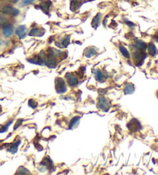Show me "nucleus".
I'll return each instance as SVG.
<instances>
[{
  "instance_id": "1",
  "label": "nucleus",
  "mask_w": 158,
  "mask_h": 175,
  "mask_svg": "<svg viewBox=\"0 0 158 175\" xmlns=\"http://www.w3.org/2000/svg\"><path fill=\"white\" fill-rule=\"evenodd\" d=\"M55 88L58 94H62L66 93L67 90L66 85V83L63 80V79L60 78V77H57L55 79Z\"/></svg>"
},
{
  "instance_id": "2",
  "label": "nucleus",
  "mask_w": 158,
  "mask_h": 175,
  "mask_svg": "<svg viewBox=\"0 0 158 175\" xmlns=\"http://www.w3.org/2000/svg\"><path fill=\"white\" fill-rule=\"evenodd\" d=\"M97 107L103 111H109V109L110 107V101L108 100L107 99L104 97V96H100L99 97L98 102H97Z\"/></svg>"
},
{
  "instance_id": "3",
  "label": "nucleus",
  "mask_w": 158,
  "mask_h": 175,
  "mask_svg": "<svg viewBox=\"0 0 158 175\" xmlns=\"http://www.w3.org/2000/svg\"><path fill=\"white\" fill-rule=\"evenodd\" d=\"M127 128L132 132H137V131L141 129V124H140L139 120L135 119V118H133L127 123Z\"/></svg>"
},
{
  "instance_id": "4",
  "label": "nucleus",
  "mask_w": 158,
  "mask_h": 175,
  "mask_svg": "<svg viewBox=\"0 0 158 175\" xmlns=\"http://www.w3.org/2000/svg\"><path fill=\"white\" fill-rule=\"evenodd\" d=\"M3 12L5 14L12 16H16L19 15V10L16 8H14L11 5H5L3 8Z\"/></svg>"
},
{
  "instance_id": "5",
  "label": "nucleus",
  "mask_w": 158,
  "mask_h": 175,
  "mask_svg": "<svg viewBox=\"0 0 158 175\" xmlns=\"http://www.w3.org/2000/svg\"><path fill=\"white\" fill-rule=\"evenodd\" d=\"M66 78L67 83L70 86H75L79 83V80L77 79V77L71 73H67L66 74Z\"/></svg>"
},
{
  "instance_id": "6",
  "label": "nucleus",
  "mask_w": 158,
  "mask_h": 175,
  "mask_svg": "<svg viewBox=\"0 0 158 175\" xmlns=\"http://www.w3.org/2000/svg\"><path fill=\"white\" fill-rule=\"evenodd\" d=\"M16 34L20 39H23L26 36V26L24 25H21L17 27L16 29Z\"/></svg>"
},
{
  "instance_id": "7",
  "label": "nucleus",
  "mask_w": 158,
  "mask_h": 175,
  "mask_svg": "<svg viewBox=\"0 0 158 175\" xmlns=\"http://www.w3.org/2000/svg\"><path fill=\"white\" fill-rule=\"evenodd\" d=\"M13 33V26L11 24H5L3 27V36L8 38L10 37Z\"/></svg>"
},
{
  "instance_id": "8",
  "label": "nucleus",
  "mask_w": 158,
  "mask_h": 175,
  "mask_svg": "<svg viewBox=\"0 0 158 175\" xmlns=\"http://www.w3.org/2000/svg\"><path fill=\"white\" fill-rule=\"evenodd\" d=\"M40 166L43 168V170H46V169L51 170V169L53 168V161H51V159L49 157H46V158L43 159V161L41 162Z\"/></svg>"
},
{
  "instance_id": "9",
  "label": "nucleus",
  "mask_w": 158,
  "mask_h": 175,
  "mask_svg": "<svg viewBox=\"0 0 158 175\" xmlns=\"http://www.w3.org/2000/svg\"><path fill=\"white\" fill-rule=\"evenodd\" d=\"M45 33V31L43 29H39V28H33L29 32V35L30 36H37V37H40L43 36Z\"/></svg>"
},
{
  "instance_id": "10",
  "label": "nucleus",
  "mask_w": 158,
  "mask_h": 175,
  "mask_svg": "<svg viewBox=\"0 0 158 175\" xmlns=\"http://www.w3.org/2000/svg\"><path fill=\"white\" fill-rule=\"evenodd\" d=\"M58 64L57 60L55 57H50L47 56L46 60V65L50 68H55Z\"/></svg>"
},
{
  "instance_id": "11",
  "label": "nucleus",
  "mask_w": 158,
  "mask_h": 175,
  "mask_svg": "<svg viewBox=\"0 0 158 175\" xmlns=\"http://www.w3.org/2000/svg\"><path fill=\"white\" fill-rule=\"evenodd\" d=\"M62 52L59 50H56V49L54 48H50L47 50V56H50V57H58L62 55Z\"/></svg>"
},
{
  "instance_id": "12",
  "label": "nucleus",
  "mask_w": 158,
  "mask_h": 175,
  "mask_svg": "<svg viewBox=\"0 0 158 175\" xmlns=\"http://www.w3.org/2000/svg\"><path fill=\"white\" fill-rule=\"evenodd\" d=\"M96 54V49L95 47H88L84 51V56L87 58H91Z\"/></svg>"
},
{
  "instance_id": "13",
  "label": "nucleus",
  "mask_w": 158,
  "mask_h": 175,
  "mask_svg": "<svg viewBox=\"0 0 158 175\" xmlns=\"http://www.w3.org/2000/svg\"><path fill=\"white\" fill-rule=\"evenodd\" d=\"M51 4L52 3H51L50 1H45V2L41 3L39 6H40V9L43 10V12L46 13V14H48V11L50 9V8Z\"/></svg>"
},
{
  "instance_id": "14",
  "label": "nucleus",
  "mask_w": 158,
  "mask_h": 175,
  "mask_svg": "<svg viewBox=\"0 0 158 175\" xmlns=\"http://www.w3.org/2000/svg\"><path fill=\"white\" fill-rule=\"evenodd\" d=\"M100 19H101V14L100 13H97V14L95 16L93 20H92L91 22V26L94 27V29H96L98 27L100 22Z\"/></svg>"
},
{
  "instance_id": "15",
  "label": "nucleus",
  "mask_w": 158,
  "mask_h": 175,
  "mask_svg": "<svg viewBox=\"0 0 158 175\" xmlns=\"http://www.w3.org/2000/svg\"><path fill=\"white\" fill-rule=\"evenodd\" d=\"M94 75H95V78L97 81L100 82H103L104 80V76H103V73H102L100 70L99 69H96V70H94Z\"/></svg>"
},
{
  "instance_id": "16",
  "label": "nucleus",
  "mask_w": 158,
  "mask_h": 175,
  "mask_svg": "<svg viewBox=\"0 0 158 175\" xmlns=\"http://www.w3.org/2000/svg\"><path fill=\"white\" fill-rule=\"evenodd\" d=\"M79 117H74L72 120H70V125H69V128L70 129H74L75 127H77L78 126L79 123Z\"/></svg>"
},
{
  "instance_id": "17",
  "label": "nucleus",
  "mask_w": 158,
  "mask_h": 175,
  "mask_svg": "<svg viewBox=\"0 0 158 175\" xmlns=\"http://www.w3.org/2000/svg\"><path fill=\"white\" fill-rule=\"evenodd\" d=\"M135 90V87H134V84L132 83H127L126 84V86L124 87V91L125 94H133Z\"/></svg>"
},
{
  "instance_id": "18",
  "label": "nucleus",
  "mask_w": 158,
  "mask_h": 175,
  "mask_svg": "<svg viewBox=\"0 0 158 175\" xmlns=\"http://www.w3.org/2000/svg\"><path fill=\"white\" fill-rule=\"evenodd\" d=\"M21 141L20 140H18V142H16L14 144H12L11 146L9 147V148L8 149V151L12 153V154H16L18 151V147H19V145L20 144Z\"/></svg>"
},
{
  "instance_id": "19",
  "label": "nucleus",
  "mask_w": 158,
  "mask_h": 175,
  "mask_svg": "<svg viewBox=\"0 0 158 175\" xmlns=\"http://www.w3.org/2000/svg\"><path fill=\"white\" fill-rule=\"evenodd\" d=\"M146 47H147V46H146V44L144 42H143V41L141 40H137V43H136V48L138 49V50H140L141 51H145V50L146 49Z\"/></svg>"
},
{
  "instance_id": "20",
  "label": "nucleus",
  "mask_w": 158,
  "mask_h": 175,
  "mask_svg": "<svg viewBox=\"0 0 158 175\" xmlns=\"http://www.w3.org/2000/svg\"><path fill=\"white\" fill-rule=\"evenodd\" d=\"M148 52L151 56H155L157 53V50L156 48L155 45L153 43H151L148 46Z\"/></svg>"
},
{
  "instance_id": "21",
  "label": "nucleus",
  "mask_w": 158,
  "mask_h": 175,
  "mask_svg": "<svg viewBox=\"0 0 158 175\" xmlns=\"http://www.w3.org/2000/svg\"><path fill=\"white\" fill-rule=\"evenodd\" d=\"M119 49H120V53H122V55L125 58H127V59H130V55L129 51H128V50H127L126 47H124L123 46H120V48Z\"/></svg>"
},
{
  "instance_id": "22",
  "label": "nucleus",
  "mask_w": 158,
  "mask_h": 175,
  "mask_svg": "<svg viewBox=\"0 0 158 175\" xmlns=\"http://www.w3.org/2000/svg\"><path fill=\"white\" fill-rule=\"evenodd\" d=\"M16 174H30V172L26 168L20 166L17 170Z\"/></svg>"
},
{
  "instance_id": "23",
  "label": "nucleus",
  "mask_w": 158,
  "mask_h": 175,
  "mask_svg": "<svg viewBox=\"0 0 158 175\" xmlns=\"http://www.w3.org/2000/svg\"><path fill=\"white\" fill-rule=\"evenodd\" d=\"M70 36H68L66 37H65L63 39V40L62 41L61 43V46H62V48H66L67 46H69L70 44Z\"/></svg>"
},
{
  "instance_id": "24",
  "label": "nucleus",
  "mask_w": 158,
  "mask_h": 175,
  "mask_svg": "<svg viewBox=\"0 0 158 175\" xmlns=\"http://www.w3.org/2000/svg\"><path fill=\"white\" fill-rule=\"evenodd\" d=\"M70 9L72 11H74L78 8V3L77 0H71V3H70Z\"/></svg>"
},
{
  "instance_id": "25",
  "label": "nucleus",
  "mask_w": 158,
  "mask_h": 175,
  "mask_svg": "<svg viewBox=\"0 0 158 175\" xmlns=\"http://www.w3.org/2000/svg\"><path fill=\"white\" fill-rule=\"evenodd\" d=\"M28 105H29V107L35 109V108L37 107V105H38V104H37V102H36L34 100L31 99V100H29V102H28Z\"/></svg>"
},
{
  "instance_id": "26",
  "label": "nucleus",
  "mask_w": 158,
  "mask_h": 175,
  "mask_svg": "<svg viewBox=\"0 0 158 175\" xmlns=\"http://www.w3.org/2000/svg\"><path fill=\"white\" fill-rule=\"evenodd\" d=\"M12 121H9V123H7V124L5 125V126H3L1 129H0V133H4V132H6L8 130V127H9V125L12 123Z\"/></svg>"
},
{
  "instance_id": "27",
  "label": "nucleus",
  "mask_w": 158,
  "mask_h": 175,
  "mask_svg": "<svg viewBox=\"0 0 158 175\" xmlns=\"http://www.w3.org/2000/svg\"><path fill=\"white\" fill-rule=\"evenodd\" d=\"M35 0H22V5H31L34 3Z\"/></svg>"
},
{
  "instance_id": "28",
  "label": "nucleus",
  "mask_w": 158,
  "mask_h": 175,
  "mask_svg": "<svg viewBox=\"0 0 158 175\" xmlns=\"http://www.w3.org/2000/svg\"><path fill=\"white\" fill-rule=\"evenodd\" d=\"M22 121H23V120H22V119H19V120H17L16 123V125H15V127H14V130H16L17 128H18V127H19V126L22 124Z\"/></svg>"
},
{
  "instance_id": "29",
  "label": "nucleus",
  "mask_w": 158,
  "mask_h": 175,
  "mask_svg": "<svg viewBox=\"0 0 158 175\" xmlns=\"http://www.w3.org/2000/svg\"><path fill=\"white\" fill-rule=\"evenodd\" d=\"M5 22V19L4 18L3 16H0V25L3 24L4 22Z\"/></svg>"
},
{
  "instance_id": "30",
  "label": "nucleus",
  "mask_w": 158,
  "mask_h": 175,
  "mask_svg": "<svg viewBox=\"0 0 158 175\" xmlns=\"http://www.w3.org/2000/svg\"><path fill=\"white\" fill-rule=\"evenodd\" d=\"M126 22H127V24L129 26H130V27L135 26V24H134V23H133V22H131L127 21V20H126Z\"/></svg>"
},
{
  "instance_id": "31",
  "label": "nucleus",
  "mask_w": 158,
  "mask_h": 175,
  "mask_svg": "<svg viewBox=\"0 0 158 175\" xmlns=\"http://www.w3.org/2000/svg\"><path fill=\"white\" fill-rule=\"evenodd\" d=\"M9 2L11 3H14V4H15V3H18L19 0H9Z\"/></svg>"
},
{
  "instance_id": "32",
  "label": "nucleus",
  "mask_w": 158,
  "mask_h": 175,
  "mask_svg": "<svg viewBox=\"0 0 158 175\" xmlns=\"http://www.w3.org/2000/svg\"><path fill=\"white\" fill-rule=\"evenodd\" d=\"M155 39L157 40V42H158V37H155Z\"/></svg>"
},
{
  "instance_id": "33",
  "label": "nucleus",
  "mask_w": 158,
  "mask_h": 175,
  "mask_svg": "<svg viewBox=\"0 0 158 175\" xmlns=\"http://www.w3.org/2000/svg\"><path fill=\"white\" fill-rule=\"evenodd\" d=\"M2 112V107H1V106H0V113Z\"/></svg>"
},
{
  "instance_id": "34",
  "label": "nucleus",
  "mask_w": 158,
  "mask_h": 175,
  "mask_svg": "<svg viewBox=\"0 0 158 175\" xmlns=\"http://www.w3.org/2000/svg\"><path fill=\"white\" fill-rule=\"evenodd\" d=\"M157 97H158V93H157Z\"/></svg>"
}]
</instances>
